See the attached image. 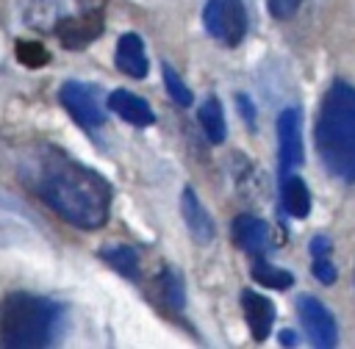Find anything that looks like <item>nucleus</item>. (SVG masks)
Wrapping results in <instances>:
<instances>
[{
  "instance_id": "1",
  "label": "nucleus",
  "mask_w": 355,
  "mask_h": 349,
  "mask_svg": "<svg viewBox=\"0 0 355 349\" xmlns=\"http://www.w3.org/2000/svg\"><path fill=\"white\" fill-rule=\"evenodd\" d=\"M36 188L42 199L75 227L94 230L108 216V205H111L108 183L89 166L61 152H50L42 161Z\"/></svg>"
},
{
  "instance_id": "2",
  "label": "nucleus",
  "mask_w": 355,
  "mask_h": 349,
  "mask_svg": "<svg viewBox=\"0 0 355 349\" xmlns=\"http://www.w3.org/2000/svg\"><path fill=\"white\" fill-rule=\"evenodd\" d=\"M316 147L327 169L355 180V89L333 83L316 116Z\"/></svg>"
},
{
  "instance_id": "3",
  "label": "nucleus",
  "mask_w": 355,
  "mask_h": 349,
  "mask_svg": "<svg viewBox=\"0 0 355 349\" xmlns=\"http://www.w3.org/2000/svg\"><path fill=\"white\" fill-rule=\"evenodd\" d=\"M55 305L33 294H11L0 307V343L8 349H36L50 343Z\"/></svg>"
},
{
  "instance_id": "4",
  "label": "nucleus",
  "mask_w": 355,
  "mask_h": 349,
  "mask_svg": "<svg viewBox=\"0 0 355 349\" xmlns=\"http://www.w3.org/2000/svg\"><path fill=\"white\" fill-rule=\"evenodd\" d=\"M205 28L214 39L233 47L247 33V14L241 0H208L205 6Z\"/></svg>"
},
{
  "instance_id": "5",
  "label": "nucleus",
  "mask_w": 355,
  "mask_h": 349,
  "mask_svg": "<svg viewBox=\"0 0 355 349\" xmlns=\"http://www.w3.org/2000/svg\"><path fill=\"white\" fill-rule=\"evenodd\" d=\"M300 321H302L305 335L313 346H319V349H333L336 346V341H338L336 321L319 299H313V296L300 299Z\"/></svg>"
},
{
  "instance_id": "6",
  "label": "nucleus",
  "mask_w": 355,
  "mask_h": 349,
  "mask_svg": "<svg viewBox=\"0 0 355 349\" xmlns=\"http://www.w3.org/2000/svg\"><path fill=\"white\" fill-rule=\"evenodd\" d=\"M277 144H280V172L291 174L302 163V136H300V111L286 108L277 116Z\"/></svg>"
},
{
  "instance_id": "7",
  "label": "nucleus",
  "mask_w": 355,
  "mask_h": 349,
  "mask_svg": "<svg viewBox=\"0 0 355 349\" xmlns=\"http://www.w3.org/2000/svg\"><path fill=\"white\" fill-rule=\"evenodd\" d=\"M61 102L72 114V119H78L83 127H100L103 125V108H100V102L89 86L67 83L61 89Z\"/></svg>"
},
{
  "instance_id": "8",
  "label": "nucleus",
  "mask_w": 355,
  "mask_h": 349,
  "mask_svg": "<svg viewBox=\"0 0 355 349\" xmlns=\"http://www.w3.org/2000/svg\"><path fill=\"white\" fill-rule=\"evenodd\" d=\"M103 30V17L100 14H83V17H67L58 22L55 33L61 39L64 47L69 50H78V47H86L92 44Z\"/></svg>"
},
{
  "instance_id": "9",
  "label": "nucleus",
  "mask_w": 355,
  "mask_h": 349,
  "mask_svg": "<svg viewBox=\"0 0 355 349\" xmlns=\"http://www.w3.org/2000/svg\"><path fill=\"white\" fill-rule=\"evenodd\" d=\"M108 108H111L116 116H122L125 122L136 125V127H147V125L155 122L153 108H150L141 97H136V94H130V91H125V89H116V91L108 94Z\"/></svg>"
},
{
  "instance_id": "10",
  "label": "nucleus",
  "mask_w": 355,
  "mask_h": 349,
  "mask_svg": "<svg viewBox=\"0 0 355 349\" xmlns=\"http://www.w3.org/2000/svg\"><path fill=\"white\" fill-rule=\"evenodd\" d=\"M233 238L241 249H247L252 258L255 255H263L266 247H269V224L258 216H239L233 222Z\"/></svg>"
},
{
  "instance_id": "11",
  "label": "nucleus",
  "mask_w": 355,
  "mask_h": 349,
  "mask_svg": "<svg viewBox=\"0 0 355 349\" xmlns=\"http://www.w3.org/2000/svg\"><path fill=\"white\" fill-rule=\"evenodd\" d=\"M241 305H244V319H247V327L252 332L255 341H263L272 330V321H275V307L266 296L255 294V291H244L241 294Z\"/></svg>"
},
{
  "instance_id": "12",
  "label": "nucleus",
  "mask_w": 355,
  "mask_h": 349,
  "mask_svg": "<svg viewBox=\"0 0 355 349\" xmlns=\"http://www.w3.org/2000/svg\"><path fill=\"white\" fill-rule=\"evenodd\" d=\"M183 219H186L189 233H191L200 244L214 241V222H211L208 211L202 208V202L197 199V194H194L189 186L183 188Z\"/></svg>"
},
{
  "instance_id": "13",
  "label": "nucleus",
  "mask_w": 355,
  "mask_h": 349,
  "mask_svg": "<svg viewBox=\"0 0 355 349\" xmlns=\"http://www.w3.org/2000/svg\"><path fill=\"white\" fill-rule=\"evenodd\" d=\"M116 66L130 78H144L147 75V55H144L141 39L136 33L119 36V42H116Z\"/></svg>"
},
{
  "instance_id": "14",
  "label": "nucleus",
  "mask_w": 355,
  "mask_h": 349,
  "mask_svg": "<svg viewBox=\"0 0 355 349\" xmlns=\"http://www.w3.org/2000/svg\"><path fill=\"white\" fill-rule=\"evenodd\" d=\"M283 208L291 216H297V219L308 216V211H311V194H308V186L300 177H291V174L283 177Z\"/></svg>"
},
{
  "instance_id": "15",
  "label": "nucleus",
  "mask_w": 355,
  "mask_h": 349,
  "mask_svg": "<svg viewBox=\"0 0 355 349\" xmlns=\"http://www.w3.org/2000/svg\"><path fill=\"white\" fill-rule=\"evenodd\" d=\"M200 125H202V133L208 136L211 144H219L225 141V114H222V105L216 97H208L202 105H200Z\"/></svg>"
},
{
  "instance_id": "16",
  "label": "nucleus",
  "mask_w": 355,
  "mask_h": 349,
  "mask_svg": "<svg viewBox=\"0 0 355 349\" xmlns=\"http://www.w3.org/2000/svg\"><path fill=\"white\" fill-rule=\"evenodd\" d=\"M252 277H255V283H261L266 288H280V291H286L294 283V277L288 271L266 263L263 255H255V260H252Z\"/></svg>"
},
{
  "instance_id": "17",
  "label": "nucleus",
  "mask_w": 355,
  "mask_h": 349,
  "mask_svg": "<svg viewBox=\"0 0 355 349\" xmlns=\"http://www.w3.org/2000/svg\"><path fill=\"white\" fill-rule=\"evenodd\" d=\"M103 258H105L119 274L133 277V280L139 277V260H136V252H133V249H128V247H114V249H105Z\"/></svg>"
},
{
  "instance_id": "18",
  "label": "nucleus",
  "mask_w": 355,
  "mask_h": 349,
  "mask_svg": "<svg viewBox=\"0 0 355 349\" xmlns=\"http://www.w3.org/2000/svg\"><path fill=\"white\" fill-rule=\"evenodd\" d=\"M17 58L25 64V66H44L47 64V50L39 44V42H19L17 44Z\"/></svg>"
},
{
  "instance_id": "19",
  "label": "nucleus",
  "mask_w": 355,
  "mask_h": 349,
  "mask_svg": "<svg viewBox=\"0 0 355 349\" xmlns=\"http://www.w3.org/2000/svg\"><path fill=\"white\" fill-rule=\"evenodd\" d=\"M164 83H166L169 97H172L178 105H191V91L183 86V80L178 78V72H175L172 66H166V64H164Z\"/></svg>"
},
{
  "instance_id": "20",
  "label": "nucleus",
  "mask_w": 355,
  "mask_h": 349,
  "mask_svg": "<svg viewBox=\"0 0 355 349\" xmlns=\"http://www.w3.org/2000/svg\"><path fill=\"white\" fill-rule=\"evenodd\" d=\"M313 277L316 280H322V283H336V269H333V263L327 260V258H313Z\"/></svg>"
},
{
  "instance_id": "21",
  "label": "nucleus",
  "mask_w": 355,
  "mask_h": 349,
  "mask_svg": "<svg viewBox=\"0 0 355 349\" xmlns=\"http://www.w3.org/2000/svg\"><path fill=\"white\" fill-rule=\"evenodd\" d=\"M300 8V0H269V11L275 17H291Z\"/></svg>"
},
{
  "instance_id": "22",
  "label": "nucleus",
  "mask_w": 355,
  "mask_h": 349,
  "mask_svg": "<svg viewBox=\"0 0 355 349\" xmlns=\"http://www.w3.org/2000/svg\"><path fill=\"white\" fill-rule=\"evenodd\" d=\"M311 252H313V258H327V252H330V241H327L324 235H316L313 244H311Z\"/></svg>"
}]
</instances>
